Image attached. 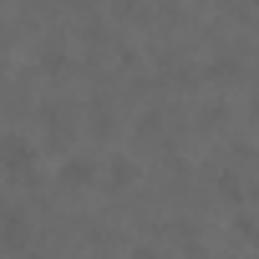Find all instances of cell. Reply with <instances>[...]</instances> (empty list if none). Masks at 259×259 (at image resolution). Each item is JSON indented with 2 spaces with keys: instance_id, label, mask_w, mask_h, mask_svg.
I'll return each mask as SVG.
<instances>
[{
  "instance_id": "7a4b0ae2",
  "label": "cell",
  "mask_w": 259,
  "mask_h": 259,
  "mask_svg": "<svg viewBox=\"0 0 259 259\" xmlns=\"http://www.w3.org/2000/svg\"><path fill=\"white\" fill-rule=\"evenodd\" d=\"M92 178H97V163L66 158V168H61V183H66V188H81V183H92Z\"/></svg>"
},
{
  "instance_id": "3957f363",
  "label": "cell",
  "mask_w": 259,
  "mask_h": 259,
  "mask_svg": "<svg viewBox=\"0 0 259 259\" xmlns=\"http://www.w3.org/2000/svg\"><path fill=\"white\" fill-rule=\"evenodd\" d=\"M0 239H6L11 249H16V244H26V219H21L16 208H0Z\"/></svg>"
},
{
  "instance_id": "6da1fadb",
  "label": "cell",
  "mask_w": 259,
  "mask_h": 259,
  "mask_svg": "<svg viewBox=\"0 0 259 259\" xmlns=\"http://www.w3.org/2000/svg\"><path fill=\"white\" fill-rule=\"evenodd\" d=\"M0 168H6V173H31V143L16 138V133H6V138H0Z\"/></svg>"
},
{
  "instance_id": "277c9868",
  "label": "cell",
  "mask_w": 259,
  "mask_h": 259,
  "mask_svg": "<svg viewBox=\"0 0 259 259\" xmlns=\"http://www.w3.org/2000/svg\"><path fill=\"white\" fill-rule=\"evenodd\" d=\"M107 178H112V183H127V178H133V163H127V158H112Z\"/></svg>"
}]
</instances>
